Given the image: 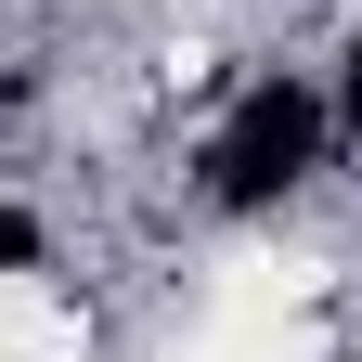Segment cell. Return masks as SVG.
I'll use <instances>...</instances> for the list:
<instances>
[{
  "label": "cell",
  "instance_id": "3",
  "mask_svg": "<svg viewBox=\"0 0 362 362\" xmlns=\"http://www.w3.org/2000/svg\"><path fill=\"white\" fill-rule=\"evenodd\" d=\"M337 117H349V129H362V52H349V104H337Z\"/></svg>",
  "mask_w": 362,
  "mask_h": 362
},
{
  "label": "cell",
  "instance_id": "1",
  "mask_svg": "<svg viewBox=\"0 0 362 362\" xmlns=\"http://www.w3.org/2000/svg\"><path fill=\"white\" fill-rule=\"evenodd\" d=\"M310 143H324V104H310L298 78H259L246 104H233V129L207 143V194H220V207H272V194L310 168Z\"/></svg>",
  "mask_w": 362,
  "mask_h": 362
},
{
  "label": "cell",
  "instance_id": "2",
  "mask_svg": "<svg viewBox=\"0 0 362 362\" xmlns=\"http://www.w3.org/2000/svg\"><path fill=\"white\" fill-rule=\"evenodd\" d=\"M39 259V220H13V207H0V272H26Z\"/></svg>",
  "mask_w": 362,
  "mask_h": 362
}]
</instances>
